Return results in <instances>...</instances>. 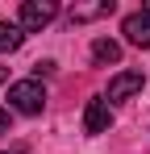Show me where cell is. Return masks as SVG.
<instances>
[{
	"label": "cell",
	"mask_w": 150,
	"mask_h": 154,
	"mask_svg": "<svg viewBox=\"0 0 150 154\" xmlns=\"http://www.w3.org/2000/svg\"><path fill=\"white\" fill-rule=\"evenodd\" d=\"M92 58H96L100 67H104V63H121V42H113V38H96V42H92Z\"/></svg>",
	"instance_id": "obj_7"
},
{
	"label": "cell",
	"mask_w": 150,
	"mask_h": 154,
	"mask_svg": "<svg viewBox=\"0 0 150 154\" xmlns=\"http://www.w3.org/2000/svg\"><path fill=\"white\" fill-rule=\"evenodd\" d=\"M108 125H113V108H108V100H104V96L88 100V108H83V129L96 137V133H108Z\"/></svg>",
	"instance_id": "obj_4"
},
{
	"label": "cell",
	"mask_w": 150,
	"mask_h": 154,
	"mask_svg": "<svg viewBox=\"0 0 150 154\" xmlns=\"http://www.w3.org/2000/svg\"><path fill=\"white\" fill-rule=\"evenodd\" d=\"M121 33H125V42L129 46H146L150 50V13L142 8V13H129L121 21Z\"/></svg>",
	"instance_id": "obj_5"
},
{
	"label": "cell",
	"mask_w": 150,
	"mask_h": 154,
	"mask_svg": "<svg viewBox=\"0 0 150 154\" xmlns=\"http://www.w3.org/2000/svg\"><path fill=\"white\" fill-rule=\"evenodd\" d=\"M8 108H17L25 117H38V112L46 108V88H42V79H17V83L8 88Z\"/></svg>",
	"instance_id": "obj_1"
},
{
	"label": "cell",
	"mask_w": 150,
	"mask_h": 154,
	"mask_svg": "<svg viewBox=\"0 0 150 154\" xmlns=\"http://www.w3.org/2000/svg\"><path fill=\"white\" fill-rule=\"evenodd\" d=\"M54 17H58V4H54V0H25L21 13H17V25H21V33H25V29L33 33V29L50 25Z\"/></svg>",
	"instance_id": "obj_2"
},
{
	"label": "cell",
	"mask_w": 150,
	"mask_h": 154,
	"mask_svg": "<svg viewBox=\"0 0 150 154\" xmlns=\"http://www.w3.org/2000/svg\"><path fill=\"white\" fill-rule=\"evenodd\" d=\"M4 75H8V71H4V67H0V79H4Z\"/></svg>",
	"instance_id": "obj_10"
},
{
	"label": "cell",
	"mask_w": 150,
	"mask_h": 154,
	"mask_svg": "<svg viewBox=\"0 0 150 154\" xmlns=\"http://www.w3.org/2000/svg\"><path fill=\"white\" fill-rule=\"evenodd\" d=\"M142 88H146V75H142V71H121V75L108 79V96H104V100L121 104V100H129V96H138Z\"/></svg>",
	"instance_id": "obj_3"
},
{
	"label": "cell",
	"mask_w": 150,
	"mask_h": 154,
	"mask_svg": "<svg viewBox=\"0 0 150 154\" xmlns=\"http://www.w3.org/2000/svg\"><path fill=\"white\" fill-rule=\"evenodd\" d=\"M113 0H96V4H75L71 8V21L75 25H83V21H100V17H113Z\"/></svg>",
	"instance_id": "obj_6"
},
{
	"label": "cell",
	"mask_w": 150,
	"mask_h": 154,
	"mask_svg": "<svg viewBox=\"0 0 150 154\" xmlns=\"http://www.w3.org/2000/svg\"><path fill=\"white\" fill-rule=\"evenodd\" d=\"M21 42H25L21 25H8V21H0V54H13V50H21Z\"/></svg>",
	"instance_id": "obj_8"
},
{
	"label": "cell",
	"mask_w": 150,
	"mask_h": 154,
	"mask_svg": "<svg viewBox=\"0 0 150 154\" xmlns=\"http://www.w3.org/2000/svg\"><path fill=\"white\" fill-rule=\"evenodd\" d=\"M0 129H8V112H0Z\"/></svg>",
	"instance_id": "obj_9"
},
{
	"label": "cell",
	"mask_w": 150,
	"mask_h": 154,
	"mask_svg": "<svg viewBox=\"0 0 150 154\" xmlns=\"http://www.w3.org/2000/svg\"><path fill=\"white\" fill-rule=\"evenodd\" d=\"M146 13H150V4H146Z\"/></svg>",
	"instance_id": "obj_11"
}]
</instances>
